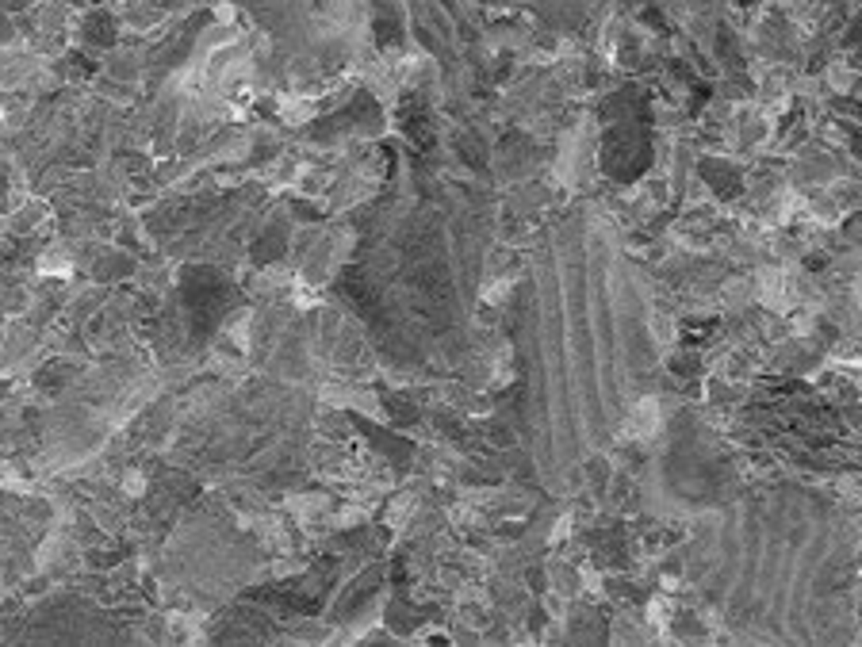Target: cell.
Returning a JSON list of instances; mask_svg holds the SVG:
<instances>
[{
  "label": "cell",
  "instance_id": "1",
  "mask_svg": "<svg viewBox=\"0 0 862 647\" xmlns=\"http://www.w3.org/2000/svg\"><path fill=\"white\" fill-rule=\"evenodd\" d=\"M655 425H660V406H655V398H644V403H637V410L629 414V422H625V437H652Z\"/></svg>",
  "mask_w": 862,
  "mask_h": 647
},
{
  "label": "cell",
  "instance_id": "2",
  "mask_svg": "<svg viewBox=\"0 0 862 647\" xmlns=\"http://www.w3.org/2000/svg\"><path fill=\"white\" fill-rule=\"evenodd\" d=\"M39 272L43 276H69V260H66V253H46L43 260H39Z\"/></svg>",
  "mask_w": 862,
  "mask_h": 647
},
{
  "label": "cell",
  "instance_id": "3",
  "mask_svg": "<svg viewBox=\"0 0 862 647\" xmlns=\"http://www.w3.org/2000/svg\"><path fill=\"white\" fill-rule=\"evenodd\" d=\"M280 111H284V119H288V123H307V119L314 116V108L307 100H288Z\"/></svg>",
  "mask_w": 862,
  "mask_h": 647
},
{
  "label": "cell",
  "instance_id": "4",
  "mask_svg": "<svg viewBox=\"0 0 862 647\" xmlns=\"http://www.w3.org/2000/svg\"><path fill=\"white\" fill-rule=\"evenodd\" d=\"M410 513H414V498H398L395 510H391V525L398 529L403 521H410Z\"/></svg>",
  "mask_w": 862,
  "mask_h": 647
},
{
  "label": "cell",
  "instance_id": "5",
  "mask_svg": "<svg viewBox=\"0 0 862 647\" xmlns=\"http://www.w3.org/2000/svg\"><path fill=\"white\" fill-rule=\"evenodd\" d=\"M142 487H146V482H142V475H138V471H131V475L123 479V490H127V494H142Z\"/></svg>",
  "mask_w": 862,
  "mask_h": 647
},
{
  "label": "cell",
  "instance_id": "6",
  "mask_svg": "<svg viewBox=\"0 0 862 647\" xmlns=\"http://www.w3.org/2000/svg\"><path fill=\"white\" fill-rule=\"evenodd\" d=\"M855 116H858V123H855V127L847 130V134H851V142H855V146H858V153H862V104L855 108Z\"/></svg>",
  "mask_w": 862,
  "mask_h": 647
}]
</instances>
